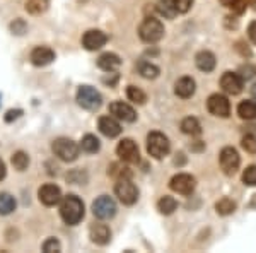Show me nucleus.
Wrapping results in <instances>:
<instances>
[{"instance_id":"1","label":"nucleus","mask_w":256,"mask_h":253,"mask_svg":"<svg viewBox=\"0 0 256 253\" xmlns=\"http://www.w3.org/2000/svg\"><path fill=\"white\" fill-rule=\"evenodd\" d=\"M60 215L64 219L65 224L68 226H76L82 221L84 217V204L77 195H67V197L62 200L60 205Z\"/></svg>"},{"instance_id":"2","label":"nucleus","mask_w":256,"mask_h":253,"mask_svg":"<svg viewBox=\"0 0 256 253\" xmlns=\"http://www.w3.org/2000/svg\"><path fill=\"white\" fill-rule=\"evenodd\" d=\"M52 151L58 159L65 161V163H72V161L77 159L79 156V144L74 142L72 139H67V137H60V139H55L52 144Z\"/></svg>"},{"instance_id":"3","label":"nucleus","mask_w":256,"mask_h":253,"mask_svg":"<svg viewBox=\"0 0 256 253\" xmlns=\"http://www.w3.org/2000/svg\"><path fill=\"white\" fill-rule=\"evenodd\" d=\"M140 40L146 43H158L164 36V24L158 18H147L142 21L138 28Z\"/></svg>"},{"instance_id":"4","label":"nucleus","mask_w":256,"mask_h":253,"mask_svg":"<svg viewBox=\"0 0 256 253\" xmlns=\"http://www.w3.org/2000/svg\"><path fill=\"white\" fill-rule=\"evenodd\" d=\"M169 149H171V144H169L168 137L160 132H150L147 137V152L156 159H162L164 156L169 154Z\"/></svg>"},{"instance_id":"5","label":"nucleus","mask_w":256,"mask_h":253,"mask_svg":"<svg viewBox=\"0 0 256 253\" xmlns=\"http://www.w3.org/2000/svg\"><path fill=\"white\" fill-rule=\"evenodd\" d=\"M77 103L89 111H96L102 105V96L92 86H80L77 89Z\"/></svg>"},{"instance_id":"6","label":"nucleus","mask_w":256,"mask_h":253,"mask_svg":"<svg viewBox=\"0 0 256 253\" xmlns=\"http://www.w3.org/2000/svg\"><path fill=\"white\" fill-rule=\"evenodd\" d=\"M114 193L125 205H134L138 198V190L134 185L132 178H120L114 185Z\"/></svg>"},{"instance_id":"7","label":"nucleus","mask_w":256,"mask_h":253,"mask_svg":"<svg viewBox=\"0 0 256 253\" xmlns=\"http://www.w3.org/2000/svg\"><path fill=\"white\" fill-rule=\"evenodd\" d=\"M92 214L98 219H101V221L111 219L116 214V204H114V200L108 197V195H101V197H98L92 202Z\"/></svg>"},{"instance_id":"8","label":"nucleus","mask_w":256,"mask_h":253,"mask_svg":"<svg viewBox=\"0 0 256 253\" xmlns=\"http://www.w3.org/2000/svg\"><path fill=\"white\" fill-rule=\"evenodd\" d=\"M241 164V157L234 147H224L220 151V168L227 176H232L239 169Z\"/></svg>"},{"instance_id":"9","label":"nucleus","mask_w":256,"mask_h":253,"mask_svg":"<svg viewBox=\"0 0 256 253\" xmlns=\"http://www.w3.org/2000/svg\"><path fill=\"white\" fill-rule=\"evenodd\" d=\"M169 186H171L172 192L181 193V195H192L193 190L196 186L195 178L188 173H180V175L172 176L171 181H169Z\"/></svg>"},{"instance_id":"10","label":"nucleus","mask_w":256,"mask_h":253,"mask_svg":"<svg viewBox=\"0 0 256 253\" xmlns=\"http://www.w3.org/2000/svg\"><path fill=\"white\" fill-rule=\"evenodd\" d=\"M207 108L214 117H218V118H227L230 113L229 99L226 96H222V94H212L207 101Z\"/></svg>"},{"instance_id":"11","label":"nucleus","mask_w":256,"mask_h":253,"mask_svg":"<svg viewBox=\"0 0 256 253\" xmlns=\"http://www.w3.org/2000/svg\"><path fill=\"white\" fill-rule=\"evenodd\" d=\"M116 154L125 163H138V147L132 139H123L118 144Z\"/></svg>"},{"instance_id":"12","label":"nucleus","mask_w":256,"mask_h":253,"mask_svg":"<svg viewBox=\"0 0 256 253\" xmlns=\"http://www.w3.org/2000/svg\"><path fill=\"white\" fill-rule=\"evenodd\" d=\"M106 41H108V35L99 30H90L82 36V45L89 52H96V50L102 48L106 45Z\"/></svg>"},{"instance_id":"13","label":"nucleus","mask_w":256,"mask_h":253,"mask_svg":"<svg viewBox=\"0 0 256 253\" xmlns=\"http://www.w3.org/2000/svg\"><path fill=\"white\" fill-rule=\"evenodd\" d=\"M110 113L113 115L114 118L118 120H123V122H135L137 120V113H135V110L132 108L130 105H126V103L123 101H114L110 105Z\"/></svg>"},{"instance_id":"14","label":"nucleus","mask_w":256,"mask_h":253,"mask_svg":"<svg viewBox=\"0 0 256 253\" xmlns=\"http://www.w3.org/2000/svg\"><path fill=\"white\" fill-rule=\"evenodd\" d=\"M38 197H40L41 204L52 207V205H56L62 200V192H60V188L56 185L46 183V185H43L40 188Z\"/></svg>"},{"instance_id":"15","label":"nucleus","mask_w":256,"mask_h":253,"mask_svg":"<svg viewBox=\"0 0 256 253\" xmlns=\"http://www.w3.org/2000/svg\"><path fill=\"white\" fill-rule=\"evenodd\" d=\"M220 86L227 94L236 96L242 91V77L236 72H226L220 77Z\"/></svg>"},{"instance_id":"16","label":"nucleus","mask_w":256,"mask_h":253,"mask_svg":"<svg viewBox=\"0 0 256 253\" xmlns=\"http://www.w3.org/2000/svg\"><path fill=\"white\" fill-rule=\"evenodd\" d=\"M55 60V52L48 47H36L31 52V62L36 67H44Z\"/></svg>"},{"instance_id":"17","label":"nucleus","mask_w":256,"mask_h":253,"mask_svg":"<svg viewBox=\"0 0 256 253\" xmlns=\"http://www.w3.org/2000/svg\"><path fill=\"white\" fill-rule=\"evenodd\" d=\"M89 236H90V241L92 243L104 246V244H108L111 239V231L106 224H92V226L89 227Z\"/></svg>"},{"instance_id":"18","label":"nucleus","mask_w":256,"mask_h":253,"mask_svg":"<svg viewBox=\"0 0 256 253\" xmlns=\"http://www.w3.org/2000/svg\"><path fill=\"white\" fill-rule=\"evenodd\" d=\"M98 127H99V132H101L102 135L110 137V139L118 137L122 134V127H120V123L114 120V117H101L98 122Z\"/></svg>"},{"instance_id":"19","label":"nucleus","mask_w":256,"mask_h":253,"mask_svg":"<svg viewBox=\"0 0 256 253\" xmlns=\"http://www.w3.org/2000/svg\"><path fill=\"white\" fill-rule=\"evenodd\" d=\"M195 64L196 67L202 70V72H212L214 69H216V55H214L212 52H207V50H204V52H198L196 57H195Z\"/></svg>"},{"instance_id":"20","label":"nucleus","mask_w":256,"mask_h":253,"mask_svg":"<svg viewBox=\"0 0 256 253\" xmlns=\"http://www.w3.org/2000/svg\"><path fill=\"white\" fill-rule=\"evenodd\" d=\"M195 89H196V84L192 77H181L174 86V93L183 99L192 98L193 94H195Z\"/></svg>"},{"instance_id":"21","label":"nucleus","mask_w":256,"mask_h":253,"mask_svg":"<svg viewBox=\"0 0 256 253\" xmlns=\"http://www.w3.org/2000/svg\"><path fill=\"white\" fill-rule=\"evenodd\" d=\"M120 65H122V59L114 53H102L98 59V67L104 72H114L120 69Z\"/></svg>"},{"instance_id":"22","label":"nucleus","mask_w":256,"mask_h":253,"mask_svg":"<svg viewBox=\"0 0 256 253\" xmlns=\"http://www.w3.org/2000/svg\"><path fill=\"white\" fill-rule=\"evenodd\" d=\"M16 198L10 193H0V215H9L16 210Z\"/></svg>"},{"instance_id":"23","label":"nucleus","mask_w":256,"mask_h":253,"mask_svg":"<svg viewBox=\"0 0 256 253\" xmlns=\"http://www.w3.org/2000/svg\"><path fill=\"white\" fill-rule=\"evenodd\" d=\"M181 130L183 134L186 135H200L202 134V127H200V122L195 118V117H188L181 122Z\"/></svg>"},{"instance_id":"24","label":"nucleus","mask_w":256,"mask_h":253,"mask_svg":"<svg viewBox=\"0 0 256 253\" xmlns=\"http://www.w3.org/2000/svg\"><path fill=\"white\" fill-rule=\"evenodd\" d=\"M238 115L242 120H254L256 118V103L254 101H242V103H239Z\"/></svg>"},{"instance_id":"25","label":"nucleus","mask_w":256,"mask_h":253,"mask_svg":"<svg viewBox=\"0 0 256 253\" xmlns=\"http://www.w3.org/2000/svg\"><path fill=\"white\" fill-rule=\"evenodd\" d=\"M99 147H101V144H99V139L96 135H84V139H82L80 142V149L84 152H88V154H96L99 151Z\"/></svg>"},{"instance_id":"26","label":"nucleus","mask_w":256,"mask_h":253,"mask_svg":"<svg viewBox=\"0 0 256 253\" xmlns=\"http://www.w3.org/2000/svg\"><path fill=\"white\" fill-rule=\"evenodd\" d=\"M50 7V0H28L26 2V11L32 16H40L43 12H46Z\"/></svg>"},{"instance_id":"27","label":"nucleus","mask_w":256,"mask_h":253,"mask_svg":"<svg viewBox=\"0 0 256 253\" xmlns=\"http://www.w3.org/2000/svg\"><path fill=\"white\" fill-rule=\"evenodd\" d=\"M158 209H159V212H160V214H164V215L172 214V212H174V210L178 209L176 198L169 197V195H164V197L158 202Z\"/></svg>"},{"instance_id":"28","label":"nucleus","mask_w":256,"mask_h":253,"mask_svg":"<svg viewBox=\"0 0 256 253\" xmlns=\"http://www.w3.org/2000/svg\"><path fill=\"white\" fill-rule=\"evenodd\" d=\"M216 210H217V214H220V215H229L236 210V202L229 197H224L216 204Z\"/></svg>"},{"instance_id":"29","label":"nucleus","mask_w":256,"mask_h":253,"mask_svg":"<svg viewBox=\"0 0 256 253\" xmlns=\"http://www.w3.org/2000/svg\"><path fill=\"white\" fill-rule=\"evenodd\" d=\"M138 72H140V76L146 77V79H156L159 76V67L148 64V62H140V64H138Z\"/></svg>"},{"instance_id":"30","label":"nucleus","mask_w":256,"mask_h":253,"mask_svg":"<svg viewBox=\"0 0 256 253\" xmlns=\"http://www.w3.org/2000/svg\"><path fill=\"white\" fill-rule=\"evenodd\" d=\"M12 164H14V168L18 169V171H24V169H28V166H30V156L22 151L16 152V154L12 156Z\"/></svg>"},{"instance_id":"31","label":"nucleus","mask_w":256,"mask_h":253,"mask_svg":"<svg viewBox=\"0 0 256 253\" xmlns=\"http://www.w3.org/2000/svg\"><path fill=\"white\" fill-rule=\"evenodd\" d=\"M126 96H128V99H130V101L137 103V105H144V103L147 101L146 93H144L142 89L135 88V86H128V89H126Z\"/></svg>"},{"instance_id":"32","label":"nucleus","mask_w":256,"mask_h":253,"mask_svg":"<svg viewBox=\"0 0 256 253\" xmlns=\"http://www.w3.org/2000/svg\"><path fill=\"white\" fill-rule=\"evenodd\" d=\"M110 175L113 178H132V171L126 168V166H122V164H111V169H110Z\"/></svg>"},{"instance_id":"33","label":"nucleus","mask_w":256,"mask_h":253,"mask_svg":"<svg viewBox=\"0 0 256 253\" xmlns=\"http://www.w3.org/2000/svg\"><path fill=\"white\" fill-rule=\"evenodd\" d=\"M241 146L246 152H250V154H256V137L253 134H246L242 137Z\"/></svg>"},{"instance_id":"34","label":"nucleus","mask_w":256,"mask_h":253,"mask_svg":"<svg viewBox=\"0 0 256 253\" xmlns=\"http://www.w3.org/2000/svg\"><path fill=\"white\" fill-rule=\"evenodd\" d=\"M242 181L248 186H256V166H250L242 173Z\"/></svg>"},{"instance_id":"35","label":"nucleus","mask_w":256,"mask_h":253,"mask_svg":"<svg viewBox=\"0 0 256 253\" xmlns=\"http://www.w3.org/2000/svg\"><path fill=\"white\" fill-rule=\"evenodd\" d=\"M62 250V244L56 238H48L46 241L43 243V251L44 253H53V251H60Z\"/></svg>"},{"instance_id":"36","label":"nucleus","mask_w":256,"mask_h":253,"mask_svg":"<svg viewBox=\"0 0 256 253\" xmlns=\"http://www.w3.org/2000/svg\"><path fill=\"white\" fill-rule=\"evenodd\" d=\"M192 6H193V0H172V7H174V11L180 12V14L188 12L192 9Z\"/></svg>"},{"instance_id":"37","label":"nucleus","mask_w":256,"mask_h":253,"mask_svg":"<svg viewBox=\"0 0 256 253\" xmlns=\"http://www.w3.org/2000/svg\"><path fill=\"white\" fill-rule=\"evenodd\" d=\"M10 31H12V35L20 36V35H24V33L28 31V24L24 23L22 19H16L14 23L10 24Z\"/></svg>"},{"instance_id":"38","label":"nucleus","mask_w":256,"mask_h":253,"mask_svg":"<svg viewBox=\"0 0 256 253\" xmlns=\"http://www.w3.org/2000/svg\"><path fill=\"white\" fill-rule=\"evenodd\" d=\"M246 6H248V4L244 2V0H232V2L229 4V9L232 11L234 14L241 16L242 12L246 11Z\"/></svg>"},{"instance_id":"39","label":"nucleus","mask_w":256,"mask_h":253,"mask_svg":"<svg viewBox=\"0 0 256 253\" xmlns=\"http://www.w3.org/2000/svg\"><path fill=\"white\" fill-rule=\"evenodd\" d=\"M67 180L72 181V183H86V180H88V176L82 175L80 171H72L67 175Z\"/></svg>"},{"instance_id":"40","label":"nucleus","mask_w":256,"mask_h":253,"mask_svg":"<svg viewBox=\"0 0 256 253\" xmlns=\"http://www.w3.org/2000/svg\"><path fill=\"white\" fill-rule=\"evenodd\" d=\"M239 72H241L242 81H244V79H246V81H250V79L256 74V69H254V67H251V65H242Z\"/></svg>"},{"instance_id":"41","label":"nucleus","mask_w":256,"mask_h":253,"mask_svg":"<svg viewBox=\"0 0 256 253\" xmlns=\"http://www.w3.org/2000/svg\"><path fill=\"white\" fill-rule=\"evenodd\" d=\"M20 115H22V110H10V111H7V115H6V122L7 123H10L12 120H18Z\"/></svg>"},{"instance_id":"42","label":"nucleus","mask_w":256,"mask_h":253,"mask_svg":"<svg viewBox=\"0 0 256 253\" xmlns=\"http://www.w3.org/2000/svg\"><path fill=\"white\" fill-rule=\"evenodd\" d=\"M248 35H250V40L256 45V21H253V23L250 24V28H248Z\"/></svg>"},{"instance_id":"43","label":"nucleus","mask_w":256,"mask_h":253,"mask_svg":"<svg viewBox=\"0 0 256 253\" xmlns=\"http://www.w3.org/2000/svg\"><path fill=\"white\" fill-rule=\"evenodd\" d=\"M6 175H7V169H6V164H4V161L0 159V181L6 178Z\"/></svg>"},{"instance_id":"44","label":"nucleus","mask_w":256,"mask_h":253,"mask_svg":"<svg viewBox=\"0 0 256 253\" xmlns=\"http://www.w3.org/2000/svg\"><path fill=\"white\" fill-rule=\"evenodd\" d=\"M244 2L251 7V9H256V0H244Z\"/></svg>"},{"instance_id":"45","label":"nucleus","mask_w":256,"mask_h":253,"mask_svg":"<svg viewBox=\"0 0 256 253\" xmlns=\"http://www.w3.org/2000/svg\"><path fill=\"white\" fill-rule=\"evenodd\" d=\"M222 2V6H226V7H229V4L232 2V0H220Z\"/></svg>"},{"instance_id":"46","label":"nucleus","mask_w":256,"mask_h":253,"mask_svg":"<svg viewBox=\"0 0 256 253\" xmlns=\"http://www.w3.org/2000/svg\"><path fill=\"white\" fill-rule=\"evenodd\" d=\"M250 207H256V195H254V197H253V200H251Z\"/></svg>"},{"instance_id":"47","label":"nucleus","mask_w":256,"mask_h":253,"mask_svg":"<svg viewBox=\"0 0 256 253\" xmlns=\"http://www.w3.org/2000/svg\"><path fill=\"white\" fill-rule=\"evenodd\" d=\"M251 94H253V98L256 99V84L253 86V89H251Z\"/></svg>"}]
</instances>
